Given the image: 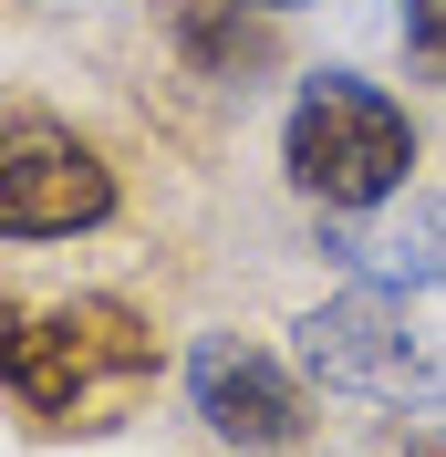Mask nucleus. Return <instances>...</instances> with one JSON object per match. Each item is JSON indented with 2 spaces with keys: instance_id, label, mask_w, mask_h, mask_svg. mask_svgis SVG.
Returning a JSON list of instances; mask_svg holds the SVG:
<instances>
[{
  "instance_id": "nucleus-3",
  "label": "nucleus",
  "mask_w": 446,
  "mask_h": 457,
  "mask_svg": "<svg viewBox=\"0 0 446 457\" xmlns=\"http://www.w3.org/2000/svg\"><path fill=\"white\" fill-rule=\"evenodd\" d=\"M425 291H374L353 281L343 302L301 312V374L363 405H405V416H436L446 405V343L416 312Z\"/></svg>"
},
{
  "instance_id": "nucleus-9",
  "label": "nucleus",
  "mask_w": 446,
  "mask_h": 457,
  "mask_svg": "<svg viewBox=\"0 0 446 457\" xmlns=\"http://www.w3.org/2000/svg\"><path fill=\"white\" fill-rule=\"evenodd\" d=\"M405 457H446V427H436V436H416V447H405Z\"/></svg>"
},
{
  "instance_id": "nucleus-5",
  "label": "nucleus",
  "mask_w": 446,
  "mask_h": 457,
  "mask_svg": "<svg viewBox=\"0 0 446 457\" xmlns=\"http://www.w3.org/2000/svg\"><path fill=\"white\" fill-rule=\"evenodd\" d=\"M187 405H197V427L219 447H239V457H291L311 436L301 364L270 353V343H250V333H208L187 353Z\"/></svg>"
},
{
  "instance_id": "nucleus-2",
  "label": "nucleus",
  "mask_w": 446,
  "mask_h": 457,
  "mask_svg": "<svg viewBox=\"0 0 446 457\" xmlns=\"http://www.w3.org/2000/svg\"><path fill=\"white\" fill-rule=\"evenodd\" d=\"M280 177L301 187L322 219H363V208L405 198L416 177V114L363 73H311L280 114Z\"/></svg>"
},
{
  "instance_id": "nucleus-8",
  "label": "nucleus",
  "mask_w": 446,
  "mask_h": 457,
  "mask_svg": "<svg viewBox=\"0 0 446 457\" xmlns=\"http://www.w3.org/2000/svg\"><path fill=\"white\" fill-rule=\"evenodd\" d=\"M21 333H31V312L11 302V291H0V385H11V353H21Z\"/></svg>"
},
{
  "instance_id": "nucleus-11",
  "label": "nucleus",
  "mask_w": 446,
  "mask_h": 457,
  "mask_svg": "<svg viewBox=\"0 0 446 457\" xmlns=\"http://www.w3.org/2000/svg\"><path fill=\"white\" fill-rule=\"evenodd\" d=\"M436 84H446V62H436Z\"/></svg>"
},
{
  "instance_id": "nucleus-7",
  "label": "nucleus",
  "mask_w": 446,
  "mask_h": 457,
  "mask_svg": "<svg viewBox=\"0 0 446 457\" xmlns=\"http://www.w3.org/2000/svg\"><path fill=\"white\" fill-rule=\"evenodd\" d=\"M177 53L197 62V73H250V62H270V11H239V0H187L177 11Z\"/></svg>"
},
{
  "instance_id": "nucleus-1",
  "label": "nucleus",
  "mask_w": 446,
  "mask_h": 457,
  "mask_svg": "<svg viewBox=\"0 0 446 457\" xmlns=\"http://www.w3.org/2000/svg\"><path fill=\"white\" fill-rule=\"evenodd\" d=\"M156 385H167L156 322H145L125 291H73V302H53V312H31L0 395L21 405L31 436H114Z\"/></svg>"
},
{
  "instance_id": "nucleus-6",
  "label": "nucleus",
  "mask_w": 446,
  "mask_h": 457,
  "mask_svg": "<svg viewBox=\"0 0 446 457\" xmlns=\"http://www.w3.org/2000/svg\"><path fill=\"white\" fill-rule=\"evenodd\" d=\"M333 260L374 291H446V198H384L333 219Z\"/></svg>"
},
{
  "instance_id": "nucleus-4",
  "label": "nucleus",
  "mask_w": 446,
  "mask_h": 457,
  "mask_svg": "<svg viewBox=\"0 0 446 457\" xmlns=\"http://www.w3.org/2000/svg\"><path fill=\"white\" fill-rule=\"evenodd\" d=\"M125 208L114 156L42 104H0V239H94Z\"/></svg>"
},
{
  "instance_id": "nucleus-10",
  "label": "nucleus",
  "mask_w": 446,
  "mask_h": 457,
  "mask_svg": "<svg viewBox=\"0 0 446 457\" xmlns=\"http://www.w3.org/2000/svg\"><path fill=\"white\" fill-rule=\"evenodd\" d=\"M239 11H291V0H239Z\"/></svg>"
}]
</instances>
